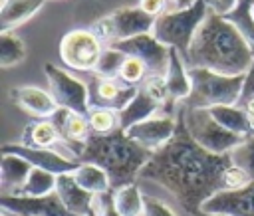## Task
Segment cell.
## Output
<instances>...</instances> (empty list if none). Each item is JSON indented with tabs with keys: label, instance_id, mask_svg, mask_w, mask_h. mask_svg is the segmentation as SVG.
Returning <instances> with one entry per match:
<instances>
[{
	"label": "cell",
	"instance_id": "cell-31",
	"mask_svg": "<svg viewBox=\"0 0 254 216\" xmlns=\"http://www.w3.org/2000/svg\"><path fill=\"white\" fill-rule=\"evenodd\" d=\"M125 59H127V55L123 52H119L111 46H105V50H103V54H101L93 71L97 75H105V77H119V71H121Z\"/></svg>",
	"mask_w": 254,
	"mask_h": 216
},
{
	"label": "cell",
	"instance_id": "cell-4",
	"mask_svg": "<svg viewBox=\"0 0 254 216\" xmlns=\"http://www.w3.org/2000/svg\"><path fill=\"white\" fill-rule=\"evenodd\" d=\"M190 93L181 101L189 109H210L216 105H236L242 93V75H224L204 67H189Z\"/></svg>",
	"mask_w": 254,
	"mask_h": 216
},
{
	"label": "cell",
	"instance_id": "cell-21",
	"mask_svg": "<svg viewBox=\"0 0 254 216\" xmlns=\"http://www.w3.org/2000/svg\"><path fill=\"white\" fill-rule=\"evenodd\" d=\"M22 145L38 147V149H54L65 157V147L60 137V131L50 119H40L36 123H30L22 133Z\"/></svg>",
	"mask_w": 254,
	"mask_h": 216
},
{
	"label": "cell",
	"instance_id": "cell-43",
	"mask_svg": "<svg viewBox=\"0 0 254 216\" xmlns=\"http://www.w3.org/2000/svg\"><path fill=\"white\" fill-rule=\"evenodd\" d=\"M10 216H12V214H10Z\"/></svg>",
	"mask_w": 254,
	"mask_h": 216
},
{
	"label": "cell",
	"instance_id": "cell-10",
	"mask_svg": "<svg viewBox=\"0 0 254 216\" xmlns=\"http://www.w3.org/2000/svg\"><path fill=\"white\" fill-rule=\"evenodd\" d=\"M109 46L123 52L125 55L141 59L145 63L147 71H149V79L151 77H163L167 67H169L171 48L161 44L153 34H141V36L121 40V42H115V44H109Z\"/></svg>",
	"mask_w": 254,
	"mask_h": 216
},
{
	"label": "cell",
	"instance_id": "cell-11",
	"mask_svg": "<svg viewBox=\"0 0 254 216\" xmlns=\"http://www.w3.org/2000/svg\"><path fill=\"white\" fill-rule=\"evenodd\" d=\"M87 91H89V107H101V109H113L121 111L137 93L139 87H131L123 83L119 77H105L97 75L95 71L87 73L85 79Z\"/></svg>",
	"mask_w": 254,
	"mask_h": 216
},
{
	"label": "cell",
	"instance_id": "cell-37",
	"mask_svg": "<svg viewBox=\"0 0 254 216\" xmlns=\"http://www.w3.org/2000/svg\"><path fill=\"white\" fill-rule=\"evenodd\" d=\"M208 10L218 14V16H226L230 10H234V6L238 4V0H204Z\"/></svg>",
	"mask_w": 254,
	"mask_h": 216
},
{
	"label": "cell",
	"instance_id": "cell-36",
	"mask_svg": "<svg viewBox=\"0 0 254 216\" xmlns=\"http://www.w3.org/2000/svg\"><path fill=\"white\" fill-rule=\"evenodd\" d=\"M139 8L149 16L157 18L167 10V0H139Z\"/></svg>",
	"mask_w": 254,
	"mask_h": 216
},
{
	"label": "cell",
	"instance_id": "cell-3",
	"mask_svg": "<svg viewBox=\"0 0 254 216\" xmlns=\"http://www.w3.org/2000/svg\"><path fill=\"white\" fill-rule=\"evenodd\" d=\"M151 157L153 153L137 145L123 129H115L105 135L91 133L77 161L101 166L109 174L111 188L117 190L133 184Z\"/></svg>",
	"mask_w": 254,
	"mask_h": 216
},
{
	"label": "cell",
	"instance_id": "cell-24",
	"mask_svg": "<svg viewBox=\"0 0 254 216\" xmlns=\"http://www.w3.org/2000/svg\"><path fill=\"white\" fill-rule=\"evenodd\" d=\"M73 176L77 180V184L91 192V194H101V192H109L113 190L111 188V180H109V174L97 166V164H91V162H79V166L73 170Z\"/></svg>",
	"mask_w": 254,
	"mask_h": 216
},
{
	"label": "cell",
	"instance_id": "cell-15",
	"mask_svg": "<svg viewBox=\"0 0 254 216\" xmlns=\"http://www.w3.org/2000/svg\"><path fill=\"white\" fill-rule=\"evenodd\" d=\"M200 212L224 216H254V182L242 188L220 190L200 206Z\"/></svg>",
	"mask_w": 254,
	"mask_h": 216
},
{
	"label": "cell",
	"instance_id": "cell-28",
	"mask_svg": "<svg viewBox=\"0 0 254 216\" xmlns=\"http://www.w3.org/2000/svg\"><path fill=\"white\" fill-rule=\"evenodd\" d=\"M26 57L24 42L12 32H0V65L10 67Z\"/></svg>",
	"mask_w": 254,
	"mask_h": 216
},
{
	"label": "cell",
	"instance_id": "cell-22",
	"mask_svg": "<svg viewBox=\"0 0 254 216\" xmlns=\"http://www.w3.org/2000/svg\"><path fill=\"white\" fill-rule=\"evenodd\" d=\"M210 115L222 125L226 127L228 131H232L234 135L246 139L250 135H254V119L250 117V113L240 107L238 103L236 105H216V107H210L208 109Z\"/></svg>",
	"mask_w": 254,
	"mask_h": 216
},
{
	"label": "cell",
	"instance_id": "cell-39",
	"mask_svg": "<svg viewBox=\"0 0 254 216\" xmlns=\"http://www.w3.org/2000/svg\"><path fill=\"white\" fill-rule=\"evenodd\" d=\"M240 107H244V109H246V111L250 113V117L254 119V99H252V101H248L246 105H240Z\"/></svg>",
	"mask_w": 254,
	"mask_h": 216
},
{
	"label": "cell",
	"instance_id": "cell-41",
	"mask_svg": "<svg viewBox=\"0 0 254 216\" xmlns=\"http://www.w3.org/2000/svg\"><path fill=\"white\" fill-rule=\"evenodd\" d=\"M0 216H10V214H6V212H2V214H0Z\"/></svg>",
	"mask_w": 254,
	"mask_h": 216
},
{
	"label": "cell",
	"instance_id": "cell-6",
	"mask_svg": "<svg viewBox=\"0 0 254 216\" xmlns=\"http://www.w3.org/2000/svg\"><path fill=\"white\" fill-rule=\"evenodd\" d=\"M179 111L189 135L208 153L214 155H228L234 147H238L244 139L222 127L208 109H189L179 103Z\"/></svg>",
	"mask_w": 254,
	"mask_h": 216
},
{
	"label": "cell",
	"instance_id": "cell-20",
	"mask_svg": "<svg viewBox=\"0 0 254 216\" xmlns=\"http://www.w3.org/2000/svg\"><path fill=\"white\" fill-rule=\"evenodd\" d=\"M163 83L167 89V95L171 101L181 103L183 99L189 97L190 93V77H189V65L185 61V57L171 48V59H169V67L163 75Z\"/></svg>",
	"mask_w": 254,
	"mask_h": 216
},
{
	"label": "cell",
	"instance_id": "cell-26",
	"mask_svg": "<svg viewBox=\"0 0 254 216\" xmlns=\"http://www.w3.org/2000/svg\"><path fill=\"white\" fill-rule=\"evenodd\" d=\"M113 198H115V206L121 212V216H143L145 194H141L135 182L113 190Z\"/></svg>",
	"mask_w": 254,
	"mask_h": 216
},
{
	"label": "cell",
	"instance_id": "cell-8",
	"mask_svg": "<svg viewBox=\"0 0 254 216\" xmlns=\"http://www.w3.org/2000/svg\"><path fill=\"white\" fill-rule=\"evenodd\" d=\"M103 50L105 44L101 42V38L87 28L69 30L60 40V57L64 65L81 73H89L95 69Z\"/></svg>",
	"mask_w": 254,
	"mask_h": 216
},
{
	"label": "cell",
	"instance_id": "cell-42",
	"mask_svg": "<svg viewBox=\"0 0 254 216\" xmlns=\"http://www.w3.org/2000/svg\"><path fill=\"white\" fill-rule=\"evenodd\" d=\"M252 14H254V8H252Z\"/></svg>",
	"mask_w": 254,
	"mask_h": 216
},
{
	"label": "cell",
	"instance_id": "cell-32",
	"mask_svg": "<svg viewBox=\"0 0 254 216\" xmlns=\"http://www.w3.org/2000/svg\"><path fill=\"white\" fill-rule=\"evenodd\" d=\"M119 79L127 85H131V87H141L149 79V71H147V67L141 59L127 55V59H125V63L119 71Z\"/></svg>",
	"mask_w": 254,
	"mask_h": 216
},
{
	"label": "cell",
	"instance_id": "cell-40",
	"mask_svg": "<svg viewBox=\"0 0 254 216\" xmlns=\"http://www.w3.org/2000/svg\"><path fill=\"white\" fill-rule=\"evenodd\" d=\"M192 216H224V214H208V212H196V214H192Z\"/></svg>",
	"mask_w": 254,
	"mask_h": 216
},
{
	"label": "cell",
	"instance_id": "cell-12",
	"mask_svg": "<svg viewBox=\"0 0 254 216\" xmlns=\"http://www.w3.org/2000/svg\"><path fill=\"white\" fill-rule=\"evenodd\" d=\"M0 208L12 216H73L58 192L46 196H0Z\"/></svg>",
	"mask_w": 254,
	"mask_h": 216
},
{
	"label": "cell",
	"instance_id": "cell-30",
	"mask_svg": "<svg viewBox=\"0 0 254 216\" xmlns=\"http://www.w3.org/2000/svg\"><path fill=\"white\" fill-rule=\"evenodd\" d=\"M230 161L234 166L244 170L248 178L254 182V135L246 137L238 147H234L230 153Z\"/></svg>",
	"mask_w": 254,
	"mask_h": 216
},
{
	"label": "cell",
	"instance_id": "cell-29",
	"mask_svg": "<svg viewBox=\"0 0 254 216\" xmlns=\"http://www.w3.org/2000/svg\"><path fill=\"white\" fill-rule=\"evenodd\" d=\"M87 121H89L91 133H95V135H105V133H111L115 129H121L119 127V113L113 109L93 107L87 113Z\"/></svg>",
	"mask_w": 254,
	"mask_h": 216
},
{
	"label": "cell",
	"instance_id": "cell-19",
	"mask_svg": "<svg viewBox=\"0 0 254 216\" xmlns=\"http://www.w3.org/2000/svg\"><path fill=\"white\" fill-rule=\"evenodd\" d=\"M32 168L34 166L26 159H22L18 155L2 153V161H0V188H2V194H6V196L20 194V190L24 188Z\"/></svg>",
	"mask_w": 254,
	"mask_h": 216
},
{
	"label": "cell",
	"instance_id": "cell-18",
	"mask_svg": "<svg viewBox=\"0 0 254 216\" xmlns=\"http://www.w3.org/2000/svg\"><path fill=\"white\" fill-rule=\"evenodd\" d=\"M56 192H58L60 200L64 202V206L73 216H87L91 212V202H93V196L95 194L83 190L77 184L73 172H65V174H60L58 176Z\"/></svg>",
	"mask_w": 254,
	"mask_h": 216
},
{
	"label": "cell",
	"instance_id": "cell-5",
	"mask_svg": "<svg viewBox=\"0 0 254 216\" xmlns=\"http://www.w3.org/2000/svg\"><path fill=\"white\" fill-rule=\"evenodd\" d=\"M208 6L204 0H196L192 6L177 12H163L155 18L153 24V36L165 44L167 48L177 50L183 57H187L189 48L192 44L194 34L198 32L200 24L208 16Z\"/></svg>",
	"mask_w": 254,
	"mask_h": 216
},
{
	"label": "cell",
	"instance_id": "cell-13",
	"mask_svg": "<svg viewBox=\"0 0 254 216\" xmlns=\"http://www.w3.org/2000/svg\"><path fill=\"white\" fill-rule=\"evenodd\" d=\"M175 109H179V105H171V103L163 101L151 89L141 85L137 89V93L133 95V99L119 111V127L123 131H127L129 127H133L145 119L161 115V111H165L167 115H175Z\"/></svg>",
	"mask_w": 254,
	"mask_h": 216
},
{
	"label": "cell",
	"instance_id": "cell-9",
	"mask_svg": "<svg viewBox=\"0 0 254 216\" xmlns=\"http://www.w3.org/2000/svg\"><path fill=\"white\" fill-rule=\"evenodd\" d=\"M44 73L50 83V93L56 99L60 109H69L81 115L89 113L91 107H89V91H87L85 81L77 79L75 75L67 73L65 69L54 63H46Z\"/></svg>",
	"mask_w": 254,
	"mask_h": 216
},
{
	"label": "cell",
	"instance_id": "cell-33",
	"mask_svg": "<svg viewBox=\"0 0 254 216\" xmlns=\"http://www.w3.org/2000/svg\"><path fill=\"white\" fill-rule=\"evenodd\" d=\"M91 212L95 216H121V212L115 206V198H113V190L109 192H101L93 196L91 202Z\"/></svg>",
	"mask_w": 254,
	"mask_h": 216
},
{
	"label": "cell",
	"instance_id": "cell-17",
	"mask_svg": "<svg viewBox=\"0 0 254 216\" xmlns=\"http://www.w3.org/2000/svg\"><path fill=\"white\" fill-rule=\"evenodd\" d=\"M10 99L18 107H22L26 113H30L32 117H38V119H50L60 109L50 91L32 87V85H22V87L10 89Z\"/></svg>",
	"mask_w": 254,
	"mask_h": 216
},
{
	"label": "cell",
	"instance_id": "cell-16",
	"mask_svg": "<svg viewBox=\"0 0 254 216\" xmlns=\"http://www.w3.org/2000/svg\"><path fill=\"white\" fill-rule=\"evenodd\" d=\"M2 153H10V155H18L22 159H26L34 168H42L48 170L56 176L65 174V172H73L79 162L71 161L67 157H64L62 153L54 151V149H38V147H26L22 143H8L2 147Z\"/></svg>",
	"mask_w": 254,
	"mask_h": 216
},
{
	"label": "cell",
	"instance_id": "cell-23",
	"mask_svg": "<svg viewBox=\"0 0 254 216\" xmlns=\"http://www.w3.org/2000/svg\"><path fill=\"white\" fill-rule=\"evenodd\" d=\"M44 4H46V0H2V8H0L2 32H10L12 28L24 24Z\"/></svg>",
	"mask_w": 254,
	"mask_h": 216
},
{
	"label": "cell",
	"instance_id": "cell-35",
	"mask_svg": "<svg viewBox=\"0 0 254 216\" xmlns=\"http://www.w3.org/2000/svg\"><path fill=\"white\" fill-rule=\"evenodd\" d=\"M252 99H254V57H252L250 67L244 73V83H242V93H240L238 105H246Z\"/></svg>",
	"mask_w": 254,
	"mask_h": 216
},
{
	"label": "cell",
	"instance_id": "cell-25",
	"mask_svg": "<svg viewBox=\"0 0 254 216\" xmlns=\"http://www.w3.org/2000/svg\"><path fill=\"white\" fill-rule=\"evenodd\" d=\"M252 8H254V0H238L234 10H230L222 18L228 20L240 32V36L248 42V46L254 50V14H252Z\"/></svg>",
	"mask_w": 254,
	"mask_h": 216
},
{
	"label": "cell",
	"instance_id": "cell-14",
	"mask_svg": "<svg viewBox=\"0 0 254 216\" xmlns=\"http://www.w3.org/2000/svg\"><path fill=\"white\" fill-rule=\"evenodd\" d=\"M125 133L137 145L155 153L175 137V133H177V115H167V113L155 115L151 119H145V121L129 127Z\"/></svg>",
	"mask_w": 254,
	"mask_h": 216
},
{
	"label": "cell",
	"instance_id": "cell-38",
	"mask_svg": "<svg viewBox=\"0 0 254 216\" xmlns=\"http://www.w3.org/2000/svg\"><path fill=\"white\" fill-rule=\"evenodd\" d=\"M196 0H167V10L165 12H177V10H185L189 6H192Z\"/></svg>",
	"mask_w": 254,
	"mask_h": 216
},
{
	"label": "cell",
	"instance_id": "cell-7",
	"mask_svg": "<svg viewBox=\"0 0 254 216\" xmlns=\"http://www.w3.org/2000/svg\"><path fill=\"white\" fill-rule=\"evenodd\" d=\"M153 24H155L153 16L143 12L139 6H129V8H117L111 14L99 18L91 30L101 38L105 46H109L141 34H151Z\"/></svg>",
	"mask_w": 254,
	"mask_h": 216
},
{
	"label": "cell",
	"instance_id": "cell-34",
	"mask_svg": "<svg viewBox=\"0 0 254 216\" xmlns=\"http://www.w3.org/2000/svg\"><path fill=\"white\" fill-rule=\"evenodd\" d=\"M143 216H177V214L163 200L145 194V210H143Z\"/></svg>",
	"mask_w": 254,
	"mask_h": 216
},
{
	"label": "cell",
	"instance_id": "cell-1",
	"mask_svg": "<svg viewBox=\"0 0 254 216\" xmlns=\"http://www.w3.org/2000/svg\"><path fill=\"white\" fill-rule=\"evenodd\" d=\"M230 164V155L208 153L189 135L177 109L175 137L153 153L139 178L165 186L187 212L196 214L204 200L226 190L224 176Z\"/></svg>",
	"mask_w": 254,
	"mask_h": 216
},
{
	"label": "cell",
	"instance_id": "cell-27",
	"mask_svg": "<svg viewBox=\"0 0 254 216\" xmlns=\"http://www.w3.org/2000/svg\"><path fill=\"white\" fill-rule=\"evenodd\" d=\"M56 182H58L56 174H52L48 170H42V168H32L24 188L16 196H46V194H52V192H56Z\"/></svg>",
	"mask_w": 254,
	"mask_h": 216
},
{
	"label": "cell",
	"instance_id": "cell-2",
	"mask_svg": "<svg viewBox=\"0 0 254 216\" xmlns=\"http://www.w3.org/2000/svg\"><path fill=\"white\" fill-rule=\"evenodd\" d=\"M254 50L222 16L208 12L192 38L185 57L189 67H204L224 75H242L250 67Z\"/></svg>",
	"mask_w": 254,
	"mask_h": 216
}]
</instances>
